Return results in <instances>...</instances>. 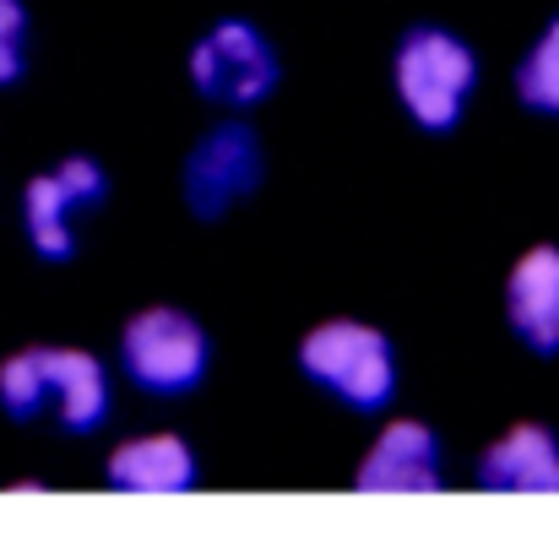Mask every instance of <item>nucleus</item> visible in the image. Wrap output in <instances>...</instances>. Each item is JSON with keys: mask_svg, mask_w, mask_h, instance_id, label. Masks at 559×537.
<instances>
[{"mask_svg": "<svg viewBox=\"0 0 559 537\" xmlns=\"http://www.w3.org/2000/svg\"><path fill=\"white\" fill-rule=\"evenodd\" d=\"M294 363L321 396H332L337 407H348L359 418L385 413L396 402V385H402L396 348L370 321H321V326H310L294 348Z\"/></svg>", "mask_w": 559, "mask_h": 537, "instance_id": "7ed1b4c3", "label": "nucleus"}, {"mask_svg": "<svg viewBox=\"0 0 559 537\" xmlns=\"http://www.w3.org/2000/svg\"><path fill=\"white\" fill-rule=\"evenodd\" d=\"M511 87H516L522 109H533L544 120H559V11L544 22V33L522 49Z\"/></svg>", "mask_w": 559, "mask_h": 537, "instance_id": "f8f14e48", "label": "nucleus"}, {"mask_svg": "<svg viewBox=\"0 0 559 537\" xmlns=\"http://www.w3.org/2000/svg\"><path fill=\"white\" fill-rule=\"evenodd\" d=\"M359 494H440L445 489V445L424 418H391L370 440L354 473Z\"/></svg>", "mask_w": 559, "mask_h": 537, "instance_id": "6e6552de", "label": "nucleus"}, {"mask_svg": "<svg viewBox=\"0 0 559 537\" xmlns=\"http://www.w3.org/2000/svg\"><path fill=\"white\" fill-rule=\"evenodd\" d=\"M104 484L115 494H190L201 484V456L190 451L186 434H169V429L131 434L109 451Z\"/></svg>", "mask_w": 559, "mask_h": 537, "instance_id": "9b49d317", "label": "nucleus"}, {"mask_svg": "<svg viewBox=\"0 0 559 537\" xmlns=\"http://www.w3.org/2000/svg\"><path fill=\"white\" fill-rule=\"evenodd\" d=\"M115 363L142 396L180 402L212 374V332L180 305H142L120 326Z\"/></svg>", "mask_w": 559, "mask_h": 537, "instance_id": "20e7f679", "label": "nucleus"}, {"mask_svg": "<svg viewBox=\"0 0 559 537\" xmlns=\"http://www.w3.org/2000/svg\"><path fill=\"white\" fill-rule=\"evenodd\" d=\"M27 55H33L27 0H0V87H16L27 76Z\"/></svg>", "mask_w": 559, "mask_h": 537, "instance_id": "ddd939ff", "label": "nucleus"}, {"mask_svg": "<svg viewBox=\"0 0 559 537\" xmlns=\"http://www.w3.org/2000/svg\"><path fill=\"white\" fill-rule=\"evenodd\" d=\"M0 413L11 423H38L55 418L60 434H98L115 413V385L109 363L87 348H60V343H33L0 363Z\"/></svg>", "mask_w": 559, "mask_h": 537, "instance_id": "f257e3e1", "label": "nucleus"}, {"mask_svg": "<svg viewBox=\"0 0 559 537\" xmlns=\"http://www.w3.org/2000/svg\"><path fill=\"white\" fill-rule=\"evenodd\" d=\"M478 489L484 494H559V429L522 418L478 456Z\"/></svg>", "mask_w": 559, "mask_h": 537, "instance_id": "9d476101", "label": "nucleus"}, {"mask_svg": "<svg viewBox=\"0 0 559 537\" xmlns=\"http://www.w3.org/2000/svg\"><path fill=\"white\" fill-rule=\"evenodd\" d=\"M506 326L533 358H559V244H533L506 272Z\"/></svg>", "mask_w": 559, "mask_h": 537, "instance_id": "1a4fd4ad", "label": "nucleus"}, {"mask_svg": "<svg viewBox=\"0 0 559 537\" xmlns=\"http://www.w3.org/2000/svg\"><path fill=\"white\" fill-rule=\"evenodd\" d=\"M266 184V147L250 120H217L201 131L180 169V195L195 223H223L239 201Z\"/></svg>", "mask_w": 559, "mask_h": 537, "instance_id": "0eeeda50", "label": "nucleus"}, {"mask_svg": "<svg viewBox=\"0 0 559 537\" xmlns=\"http://www.w3.org/2000/svg\"><path fill=\"white\" fill-rule=\"evenodd\" d=\"M478 82H484V65H478L473 38H462L445 22L402 27V38L391 49V87H396L402 115L418 131L451 136L467 120V109L478 98Z\"/></svg>", "mask_w": 559, "mask_h": 537, "instance_id": "f03ea898", "label": "nucleus"}, {"mask_svg": "<svg viewBox=\"0 0 559 537\" xmlns=\"http://www.w3.org/2000/svg\"><path fill=\"white\" fill-rule=\"evenodd\" d=\"M104 201H109V169L87 153H71L55 169L33 175L22 184V234H27L33 255L49 266L76 261V250H82L76 223H82V212H98Z\"/></svg>", "mask_w": 559, "mask_h": 537, "instance_id": "423d86ee", "label": "nucleus"}, {"mask_svg": "<svg viewBox=\"0 0 559 537\" xmlns=\"http://www.w3.org/2000/svg\"><path fill=\"white\" fill-rule=\"evenodd\" d=\"M195 98L217 109H255L277 93L283 82V55L266 38L261 22L250 16H217L186 55Z\"/></svg>", "mask_w": 559, "mask_h": 537, "instance_id": "39448f33", "label": "nucleus"}]
</instances>
